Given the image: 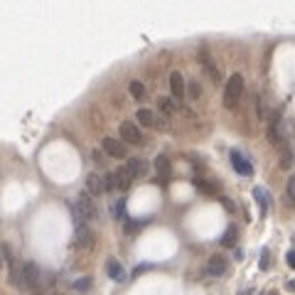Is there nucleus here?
<instances>
[{"label":"nucleus","instance_id":"obj_4","mask_svg":"<svg viewBox=\"0 0 295 295\" xmlns=\"http://www.w3.org/2000/svg\"><path fill=\"white\" fill-rule=\"evenodd\" d=\"M74 207L82 212V216L86 219V224H89V221H96V219H98V209H96V204H94V199H91L89 192L79 195L77 202H74Z\"/></svg>","mask_w":295,"mask_h":295},{"label":"nucleus","instance_id":"obj_3","mask_svg":"<svg viewBox=\"0 0 295 295\" xmlns=\"http://www.w3.org/2000/svg\"><path fill=\"white\" fill-rule=\"evenodd\" d=\"M288 133H290L288 123L280 118V114H276V116L271 118V126H268V140L280 150L283 145H288Z\"/></svg>","mask_w":295,"mask_h":295},{"label":"nucleus","instance_id":"obj_8","mask_svg":"<svg viewBox=\"0 0 295 295\" xmlns=\"http://www.w3.org/2000/svg\"><path fill=\"white\" fill-rule=\"evenodd\" d=\"M94 241H96V236H94V231L89 227H79L77 231H74V246L82 248V251H91Z\"/></svg>","mask_w":295,"mask_h":295},{"label":"nucleus","instance_id":"obj_16","mask_svg":"<svg viewBox=\"0 0 295 295\" xmlns=\"http://www.w3.org/2000/svg\"><path fill=\"white\" fill-rule=\"evenodd\" d=\"M86 190H89V195H101V192H106V184L96 172H91V175H86Z\"/></svg>","mask_w":295,"mask_h":295},{"label":"nucleus","instance_id":"obj_33","mask_svg":"<svg viewBox=\"0 0 295 295\" xmlns=\"http://www.w3.org/2000/svg\"><path fill=\"white\" fill-rule=\"evenodd\" d=\"M239 295H251V293H248V290H241V293H239Z\"/></svg>","mask_w":295,"mask_h":295},{"label":"nucleus","instance_id":"obj_12","mask_svg":"<svg viewBox=\"0 0 295 295\" xmlns=\"http://www.w3.org/2000/svg\"><path fill=\"white\" fill-rule=\"evenodd\" d=\"M155 172H158V180H160V182H167V180H170L172 165H170L167 155H158V158H155Z\"/></svg>","mask_w":295,"mask_h":295},{"label":"nucleus","instance_id":"obj_15","mask_svg":"<svg viewBox=\"0 0 295 295\" xmlns=\"http://www.w3.org/2000/svg\"><path fill=\"white\" fill-rule=\"evenodd\" d=\"M114 172H116V180H118V190H121V192H126V190L131 187V184H133V180H135V177L131 175V170H128L126 165H123V167H118V170H114Z\"/></svg>","mask_w":295,"mask_h":295},{"label":"nucleus","instance_id":"obj_25","mask_svg":"<svg viewBox=\"0 0 295 295\" xmlns=\"http://www.w3.org/2000/svg\"><path fill=\"white\" fill-rule=\"evenodd\" d=\"M288 202L295 204V175L288 180Z\"/></svg>","mask_w":295,"mask_h":295},{"label":"nucleus","instance_id":"obj_22","mask_svg":"<svg viewBox=\"0 0 295 295\" xmlns=\"http://www.w3.org/2000/svg\"><path fill=\"white\" fill-rule=\"evenodd\" d=\"M128 89H131V96H133V98H138V101L145 96V86H143V82H131V86H128Z\"/></svg>","mask_w":295,"mask_h":295},{"label":"nucleus","instance_id":"obj_24","mask_svg":"<svg viewBox=\"0 0 295 295\" xmlns=\"http://www.w3.org/2000/svg\"><path fill=\"white\" fill-rule=\"evenodd\" d=\"M268 266H271V251L263 248V251H261V263H258V268H261V271H268Z\"/></svg>","mask_w":295,"mask_h":295},{"label":"nucleus","instance_id":"obj_29","mask_svg":"<svg viewBox=\"0 0 295 295\" xmlns=\"http://www.w3.org/2000/svg\"><path fill=\"white\" fill-rule=\"evenodd\" d=\"M116 216H118V219H126V199H118V204H116Z\"/></svg>","mask_w":295,"mask_h":295},{"label":"nucleus","instance_id":"obj_14","mask_svg":"<svg viewBox=\"0 0 295 295\" xmlns=\"http://www.w3.org/2000/svg\"><path fill=\"white\" fill-rule=\"evenodd\" d=\"M253 199H256L258 209H261V216H266V214H268V204H271L268 192H266L263 187H253Z\"/></svg>","mask_w":295,"mask_h":295},{"label":"nucleus","instance_id":"obj_10","mask_svg":"<svg viewBox=\"0 0 295 295\" xmlns=\"http://www.w3.org/2000/svg\"><path fill=\"white\" fill-rule=\"evenodd\" d=\"M170 91H172V98L175 101H182L184 98V79L180 71H172L170 74Z\"/></svg>","mask_w":295,"mask_h":295},{"label":"nucleus","instance_id":"obj_5","mask_svg":"<svg viewBox=\"0 0 295 295\" xmlns=\"http://www.w3.org/2000/svg\"><path fill=\"white\" fill-rule=\"evenodd\" d=\"M101 148H103V153H106V155L116 158V160L128 158V148H126V143L118 140V138H103V140H101Z\"/></svg>","mask_w":295,"mask_h":295},{"label":"nucleus","instance_id":"obj_34","mask_svg":"<svg viewBox=\"0 0 295 295\" xmlns=\"http://www.w3.org/2000/svg\"><path fill=\"white\" fill-rule=\"evenodd\" d=\"M263 295H276V290H271V293H263Z\"/></svg>","mask_w":295,"mask_h":295},{"label":"nucleus","instance_id":"obj_32","mask_svg":"<svg viewBox=\"0 0 295 295\" xmlns=\"http://www.w3.org/2000/svg\"><path fill=\"white\" fill-rule=\"evenodd\" d=\"M285 288H288V290H290V293H295V280H293V283H290V280H288V283H285Z\"/></svg>","mask_w":295,"mask_h":295},{"label":"nucleus","instance_id":"obj_19","mask_svg":"<svg viewBox=\"0 0 295 295\" xmlns=\"http://www.w3.org/2000/svg\"><path fill=\"white\" fill-rule=\"evenodd\" d=\"M158 108L163 111L165 116H172L175 111H177V103H175V98H170V96H160V98H158Z\"/></svg>","mask_w":295,"mask_h":295},{"label":"nucleus","instance_id":"obj_26","mask_svg":"<svg viewBox=\"0 0 295 295\" xmlns=\"http://www.w3.org/2000/svg\"><path fill=\"white\" fill-rule=\"evenodd\" d=\"M140 227H145V219H143V221H128V219H126V231H128V234L135 231V229H140Z\"/></svg>","mask_w":295,"mask_h":295},{"label":"nucleus","instance_id":"obj_9","mask_svg":"<svg viewBox=\"0 0 295 295\" xmlns=\"http://www.w3.org/2000/svg\"><path fill=\"white\" fill-rule=\"evenodd\" d=\"M207 273H209L212 278H221V276L227 273V258L219 256V253H214L209 261H207Z\"/></svg>","mask_w":295,"mask_h":295},{"label":"nucleus","instance_id":"obj_13","mask_svg":"<svg viewBox=\"0 0 295 295\" xmlns=\"http://www.w3.org/2000/svg\"><path fill=\"white\" fill-rule=\"evenodd\" d=\"M135 121H138L140 126H145V128H155L158 116L153 114L150 108H138V111H135Z\"/></svg>","mask_w":295,"mask_h":295},{"label":"nucleus","instance_id":"obj_30","mask_svg":"<svg viewBox=\"0 0 295 295\" xmlns=\"http://www.w3.org/2000/svg\"><path fill=\"white\" fill-rule=\"evenodd\" d=\"M285 263H288L290 268H295V251H288V253H285Z\"/></svg>","mask_w":295,"mask_h":295},{"label":"nucleus","instance_id":"obj_27","mask_svg":"<svg viewBox=\"0 0 295 295\" xmlns=\"http://www.w3.org/2000/svg\"><path fill=\"white\" fill-rule=\"evenodd\" d=\"M74 288H77V290H89V288H91V278H82V280H77V283H74Z\"/></svg>","mask_w":295,"mask_h":295},{"label":"nucleus","instance_id":"obj_23","mask_svg":"<svg viewBox=\"0 0 295 295\" xmlns=\"http://www.w3.org/2000/svg\"><path fill=\"white\" fill-rule=\"evenodd\" d=\"M103 184H106V190H118V180H116V172H108L103 177Z\"/></svg>","mask_w":295,"mask_h":295},{"label":"nucleus","instance_id":"obj_1","mask_svg":"<svg viewBox=\"0 0 295 295\" xmlns=\"http://www.w3.org/2000/svg\"><path fill=\"white\" fill-rule=\"evenodd\" d=\"M40 285H42V271H40V266L32 263V261H27L22 266V271H20L17 288H22V290H37Z\"/></svg>","mask_w":295,"mask_h":295},{"label":"nucleus","instance_id":"obj_20","mask_svg":"<svg viewBox=\"0 0 295 295\" xmlns=\"http://www.w3.org/2000/svg\"><path fill=\"white\" fill-rule=\"evenodd\" d=\"M278 153H280V167H283V170H290L293 163H295V155H293V150H290V145H283Z\"/></svg>","mask_w":295,"mask_h":295},{"label":"nucleus","instance_id":"obj_2","mask_svg":"<svg viewBox=\"0 0 295 295\" xmlns=\"http://www.w3.org/2000/svg\"><path fill=\"white\" fill-rule=\"evenodd\" d=\"M241 96H244V77L241 74H231L227 86H224V106L227 108H236Z\"/></svg>","mask_w":295,"mask_h":295},{"label":"nucleus","instance_id":"obj_18","mask_svg":"<svg viewBox=\"0 0 295 295\" xmlns=\"http://www.w3.org/2000/svg\"><path fill=\"white\" fill-rule=\"evenodd\" d=\"M126 167L131 170V175H133V177H140V175H145V172H148V163H145V160H140V158H131V160L126 163Z\"/></svg>","mask_w":295,"mask_h":295},{"label":"nucleus","instance_id":"obj_21","mask_svg":"<svg viewBox=\"0 0 295 295\" xmlns=\"http://www.w3.org/2000/svg\"><path fill=\"white\" fill-rule=\"evenodd\" d=\"M221 246H227V248L236 246V229H234V227H229V229L224 231V236H221Z\"/></svg>","mask_w":295,"mask_h":295},{"label":"nucleus","instance_id":"obj_31","mask_svg":"<svg viewBox=\"0 0 295 295\" xmlns=\"http://www.w3.org/2000/svg\"><path fill=\"white\" fill-rule=\"evenodd\" d=\"M199 94H202V89H199V84H190V96H192V98H197Z\"/></svg>","mask_w":295,"mask_h":295},{"label":"nucleus","instance_id":"obj_7","mask_svg":"<svg viewBox=\"0 0 295 295\" xmlns=\"http://www.w3.org/2000/svg\"><path fill=\"white\" fill-rule=\"evenodd\" d=\"M229 160H231V167L241 175V177H251L253 175V165L246 160V155L241 150H231L229 153Z\"/></svg>","mask_w":295,"mask_h":295},{"label":"nucleus","instance_id":"obj_6","mask_svg":"<svg viewBox=\"0 0 295 295\" xmlns=\"http://www.w3.org/2000/svg\"><path fill=\"white\" fill-rule=\"evenodd\" d=\"M121 140H126L131 145H143L145 143V138L140 133V126L133 123V121H123L121 123Z\"/></svg>","mask_w":295,"mask_h":295},{"label":"nucleus","instance_id":"obj_17","mask_svg":"<svg viewBox=\"0 0 295 295\" xmlns=\"http://www.w3.org/2000/svg\"><path fill=\"white\" fill-rule=\"evenodd\" d=\"M192 184L199 190V192H204V195H216L219 192V187H216V182H209V180H204V177H195L192 180Z\"/></svg>","mask_w":295,"mask_h":295},{"label":"nucleus","instance_id":"obj_11","mask_svg":"<svg viewBox=\"0 0 295 295\" xmlns=\"http://www.w3.org/2000/svg\"><path fill=\"white\" fill-rule=\"evenodd\" d=\"M106 273H108V278L114 280V283H123V280H126V271H123V266L116 261V258H108Z\"/></svg>","mask_w":295,"mask_h":295},{"label":"nucleus","instance_id":"obj_28","mask_svg":"<svg viewBox=\"0 0 295 295\" xmlns=\"http://www.w3.org/2000/svg\"><path fill=\"white\" fill-rule=\"evenodd\" d=\"M256 108H258V118L266 121V103H263V98H258V101H256Z\"/></svg>","mask_w":295,"mask_h":295}]
</instances>
